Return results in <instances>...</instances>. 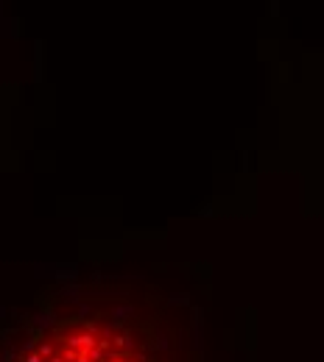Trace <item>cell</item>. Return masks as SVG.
<instances>
[{"instance_id":"obj_1","label":"cell","mask_w":324,"mask_h":362,"mask_svg":"<svg viewBox=\"0 0 324 362\" xmlns=\"http://www.w3.org/2000/svg\"><path fill=\"white\" fill-rule=\"evenodd\" d=\"M0 362H154L134 318L101 295H39L0 326Z\"/></svg>"}]
</instances>
